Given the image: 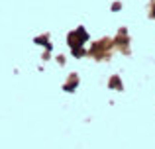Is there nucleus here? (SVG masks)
<instances>
[{"label": "nucleus", "mask_w": 155, "mask_h": 149, "mask_svg": "<svg viewBox=\"0 0 155 149\" xmlns=\"http://www.w3.org/2000/svg\"><path fill=\"white\" fill-rule=\"evenodd\" d=\"M120 8H122V4H120V2H114V4H112V10H114V12L120 10Z\"/></svg>", "instance_id": "4"}, {"label": "nucleus", "mask_w": 155, "mask_h": 149, "mask_svg": "<svg viewBox=\"0 0 155 149\" xmlns=\"http://www.w3.org/2000/svg\"><path fill=\"white\" fill-rule=\"evenodd\" d=\"M75 34H77V37H79V41H81V43H84V41H87V39H88V35H87V31H84V30H83V28H79V30H77V31H75Z\"/></svg>", "instance_id": "3"}, {"label": "nucleus", "mask_w": 155, "mask_h": 149, "mask_svg": "<svg viewBox=\"0 0 155 149\" xmlns=\"http://www.w3.org/2000/svg\"><path fill=\"white\" fill-rule=\"evenodd\" d=\"M77 84H79V79L73 75V76H71V80L65 84V90H67V92H73V88H77Z\"/></svg>", "instance_id": "1"}, {"label": "nucleus", "mask_w": 155, "mask_h": 149, "mask_svg": "<svg viewBox=\"0 0 155 149\" xmlns=\"http://www.w3.org/2000/svg\"><path fill=\"white\" fill-rule=\"evenodd\" d=\"M110 88H118V90H122V80H120V76H112V79H110Z\"/></svg>", "instance_id": "2"}]
</instances>
